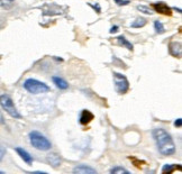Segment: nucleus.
<instances>
[{
	"label": "nucleus",
	"mask_w": 182,
	"mask_h": 174,
	"mask_svg": "<svg viewBox=\"0 0 182 174\" xmlns=\"http://www.w3.org/2000/svg\"><path fill=\"white\" fill-rule=\"evenodd\" d=\"M152 134L161 154L169 156L175 153V145L173 143V139L171 135L166 133L163 128H156L153 130Z\"/></svg>",
	"instance_id": "nucleus-1"
},
{
	"label": "nucleus",
	"mask_w": 182,
	"mask_h": 174,
	"mask_svg": "<svg viewBox=\"0 0 182 174\" xmlns=\"http://www.w3.org/2000/svg\"><path fill=\"white\" fill-rule=\"evenodd\" d=\"M29 140L33 147H35L38 151H48L52 147L51 142L37 130H33L29 133Z\"/></svg>",
	"instance_id": "nucleus-2"
},
{
	"label": "nucleus",
	"mask_w": 182,
	"mask_h": 174,
	"mask_svg": "<svg viewBox=\"0 0 182 174\" xmlns=\"http://www.w3.org/2000/svg\"><path fill=\"white\" fill-rule=\"evenodd\" d=\"M24 88L33 93V95H38V93H45V92H48L51 90V88L44 83V82H41L36 79H27L25 82H24Z\"/></svg>",
	"instance_id": "nucleus-3"
},
{
	"label": "nucleus",
	"mask_w": 182,
	"mask_h": 174,
	"mask_svg": "<svg viewBox=\"0 0 182 174\" xmlns=\"http://www.w3.org/2000/svg\"><path fill=\"white\" fill-rule=\"evenodd\" d=\"M0 106L2 107V109L11 117L14 118H21L20 114L18 112L17 108L15 107V103L13 101V99L9 97L8 95H1L0 96Z\"/></svg>",
	"instance_id": "nucleus-4"
},
{
	"label": "nucleus",
	"mask_w": 182,
	"mask_h": 174,
	"mask_svg": "<svg viewBox=\"0 0 182 174\" xmlns=\"http://www.w3.org/2000/svg\"><path fill=\"white\" fill-rule=\"evenodd\" d=\"M114 82H115V89L119 95H125L129 89V82H128L127 77L124 74L114 73Z\"/></svg>",
	"instance_id": "nucleus-5"
},
{
	"label": "nucleus",
	"mask_w": 182,
	"mask_h": 174,
	"mask_svg": "<svg viewBox=\"0 0 182 174\" xmlns=\"http://www.w3.org/2000/svg\"><path fill=\"white\" fill-rule=\"evenodd\" d=\"M152 7L154 8V10L156 13H160L162 15H166V16H171L172 15V9L164 2H156V3H153Z\"/></svg>",
	"instance_id": "nucleus-6"
},
{
	"label": "nucleus",
	"mask_w": 182,
	"mask_h": 174,
	"mask_svg": "<svg viewBox=\"0 0 182 174\" xmlns=\"http://www.w3.org/2000/svg\"><path fill=\"white\" fill-rule=\"evenodd\" d=\"M169 52L172 56L180 58L182 54V46L180 42H171L169 45Z\"/></svg>",
	"instance_id": "nucleus-7"
},
{
	"label": "nucleus",
	"mask_w": 182,
	"mask_h": 174,
	"mask_svg": "<svg viewBox=\"0 0 182 174\" xmlns=\"http://www.w3.org/2000/svg\"><path fill=\"white\" fill-rule=\"evenodd\" d=\"M73 173L75 174H96L97 171L94 169H92L88 165H84V164H81V165H78L73 169Z\"/></svg>",
	"instance_id": "nucleus-8"
},
{
	"label": "nucleus",
	"mask_w": 182,
	"mask_h": 174,
	"mask_svg": "<svg viewBox=\"0 0 182 174\" xmlns=\"http://www.w3.org/2000/svg\"><path fill=\"white\" fill-rule=\"evenodd\" d=\"M15 151H16V152L18 153L19 156L24 159L25 163H27L28 165H32V163H33V157H32V155L29 154L27 151H25V150L21 148V147H16Z\"/></svg>",
	"instance_id": "nucleus-9"
},
{
	"label": "nucleus",
	"mask_w": 182,
	"mask_h": 174,
	"mask_svg": "<svg viewBox=\"0 0 182 174\" xmlns=\"http://www.w3.org/2000/svg\"><path fill=\"white\" fill-rule=\"evenodd\" d=\"M93 114L89 111V110H87V109H83L82 111H81V115H80V118H79V120H80V124L81 125H87V124H89L91 120L93 119Z\"/></svg>",
	"instance_id": "nucleus-10"
},
{
	"label": "nucleus",
	"mask_w": 182,
	"mask_h": 174,
	"mask_svg": "<svg viewBox=\"0 0 182 174\" xmlns=\"http://www.w3.org/2000/svg\"><path fill=\"white\" fill-rule=\"evenodd\" d=\"M52 81L54 82V84L58 88V89H61V90H66L68 88H69V84H68V82L64 80V79H62V77H52Z\"/></svg>",
	"instance_id": "nucleus-11"
},
{
	"label": "nucleus",
	"mask_w": 182,
	"mask_h": 174,
	"mask_svg": "<svg viewBox=\"0 0 182 174\" xmlns=\"http://www.w3.org/2000/svg\"><path fill=\"white\" fill-rule=\"evenodd\" d=\"M46 159H47V162L52 165V166H58L60 164H61V157H60V155H57L56 153H52V154L47 155V157H46Z\"/></svg>",
	"instance_id": "nucleus-12"
},
{
	"label": "nucleus",
	"mask_w": 182,
	"mask_h": 174,
	"mask_svg": "<svg viewBox=\"0 0 182 174\" xmlns=\"http://www.w3.org/2000/svg\"><path fill=\"white\" fill-rule=\"evenodd\" d=\"M117 40H118V43L120 44V45H123V46H125L127 50H129V51H133V48H134V46H133V44L129 42V40H127V39L125 38V36H119L118 38H117Z\"/></svg>",
	"instance_id": "nucleus-13"
},
{
	"label": "nucleus",
	"mask_w": 182,
	"mask_h": 174,
	"mask_svg": "<svg viewBox=\"0 0 182 174\" xmlns=\"http://www.w3.org/2000/svg\"><path fill=\"white\" fill-rule=\"evenodd\" d=\"M146 22H147V20H146L145 18L139 17V18H137L135 21H133V22L130 24V27H133V28H141V27H144V26H145Z\"/></svg>",
	"instance_id": "nucleus-14"
},
{
	"label": "nucleus",
	"mask_w": 182,
	"mask_h": 174,
	"mask_svg": "<svg viewBox=\"0 0 182 174\" xmlns=\"http://www.w3.org/2000/svg\"><path fill=\"white\" fill-rule=\"evenodd\" d=\"M110 173L111 174H129V171L122 167V166H116L114 169L110 170Z\"/></svg>",
	"instance_id": "nucleus-15"
},
{
	"label": "nucleus",
	"mask_w": 182,
	"mask_h": 174,
	"mask_svg": "<svg viewBox=\"0 0 182 174\" xmlns=\"http://www.w3.org/2000/svg\"><path fill=\"white\" fill-rule=\"evenodd\" d=\"M154 28H155V32H156L157 34H163L164 32H165V28H164L163 24H162L161 21H159V20H155V21H154Z\"/></svg>",
	"instance_id": "nucleus-16"
},
{
	"label": "nucleus",
	"mask_w": 182,
	"mask_h": 174,
	"mask_svg": "<svg viewBox=\"0 0 182 174\" xmlns=\"http://www.w3.org/2000/svg\"><path fill=\"white\" fill-rule=\"evenodd\" d=\"M177 169V165H174V164H172V165H170V164H166V165H164L163 167H162V172L163 173H171V172H173L174 170Z\"/></svg>",
	"instance_id": "nucleus-17"
},
{
	"label": "nucleus",
	"mask_w": 182,
	"mask_h": 174,
	"mask_svg": "<svg viewBox=\"0 0 182 174\" xmlns=\"http://www.w3.org/2000/svg\"><path fill=\"white\" fill-rule=\"evenodd\" d=\"M137 9H138L141 13L146 14V15H152V14H153V11H152L148 7H146V6H137Z\"/></svg>",
	"instance_id": "nucleus-18"
},
{
	"label": "nucleus",
	"mask_w": 182,
	"mask_h": 174,
	"mask_svg": "<svg viewBox=\"0 0 182 174\" xmlns=\"http://www.w3.org/2000/svg\"><path fill=\"white\" fill-rule=\"evenodd\" d=\"M129 158H130V161L135 164V166H136V167H138V169H141V167H142V165H139V164H143L144 162H141L139 159H137V158H135V157H129Z\"/></svg>",
	"instance_id": "nucleus-19"
},
{
	"label": "nucleus",
	"mask_w": 182,
	"mask_h": 174,
	"mask_svg": "<svg viewBox=\"0 0 182 174\" xmlns=\"http://www.w3.org/2000/svg\"><path fill=\"white\" fill-rule=\"evenodd\" d=\"M89 6H90L91 8H93L96 11H97V14H100L101 13V8H100V5L99 3H96V5H93V3H88Z\"/></svg>",
	"instance_id": "nucleus-20"
},
{
	"label": "nucleus",
	"mask_w": 182,
	"mask_h": 174,
	"mask_svg": "<svg viewBox=\"0 0 182 174\" xmlns=\"http://www.w3.org/2000/svg\"><path fill=\"white\" fill-rule=\"evenodd\" d=\"M115 2H116L117 5H119V6H125V5H128V3H129L128 0H115Z\"/></svg>",
	"instance_id": "nucleus-21"
},
{
	"label": "nucleus",
	"mask_w": 182,
	"mask_h": 174,
	"mask_svg": "<svg viewBox=\"0 0 182 174\" xmlns=\"http://www.w3.org/2000/svg\"><path fill=\"white\" fill-rule=\"evenodd\" d=\"M118 29H119V27H118L117 25H115V26H112V27L110 28L109 33H110V34H114V33H117V32H118Z\"/></svg>",
	"instance_id": "nucleus-22"
},
{
	"label": "nucleus",
	"mask_w": 182,
	"mask_h": 174,
	"mask_svg": "<svg viewBox=\"0 0 182 174\" xmlns=\"http://www.w3.org/2000/svg\"><path fill=\"white\" fill-rule=\"evenodd\" d=\"M174 125H175L177 127H181V125H182L181 119H180V118H179V119H177V120H175V122H174Z\"/></svg>",
	"instance_id": "nucleus-23"
},
{
	"label": "nucleus",
	"mask_w": 182,
	"mask_h": 174,
	"mask_svg": "<svg viewBox=\"0 0 182 174\" xmlns=\"http://www.w3.org/2000/svg\"><path fill=\"white\" fill-rule=\"evenodd\" d=\"M3 154H5V150L0 146V161L2 159V157H3Z\"/></svg>",
	"instance_id": "nucleus-24"
},
{
	"label": "nucleus",
	"mask_w": 182,
	"mask_h": 174,
	"mask_svg": "<svg viewBox=\"0 0 182 174\" xmlns=\"http://www.w3.org/2000/svg\"><path fill=\"white\" fill-rule=\"evenodd\" d=\"M0 7H3V8H8L6 5H5V2L2 1V0H0Z\"/></svg>",
	"instance_id": "nucleus-25"
},
{
	"label": "nucleus",
	"mask_w": 182,
	"mask_h": 174,
	"mask_svg": "<svg viewBox=\"0 0 182 174\" xmlns=\"http://www.w3.org/2000/svg\"><path fill=\"white\" fill-rule=\"evenodd\" d=\"M174 10H177L178 13H181V9H179V8H178V9H177V8H174Z\"/></svg>",
	"instance_id": "nucleus-26"
},
{
	"label": "nucleus",
	"mask_w": 182,
	"mask_h": 174,
	"mask_svg": "<svg viewBox=\"0 0 182 174\" xmlns=\"http://www.w3.org/2000/svg\"><path fill=\"white\" fill-rule=\"evenodd\" d=\"M8 1H14V0H8Z\"/></svg>",
	"instance_id": "nucleus-27"
},
{
	"label": "nucleus",
	"mask_w": 182,
	"mask_h": 174,
	"mask_svg": "<svg viewBox=\"0 0 182 174\" xmlns=\"http://www.w3.org/2000/svg\"><path fill=\"white\" fill-rule=\"evenodd\" d=\"M0 173H1V172H0Z\"/></svg>",
	"instance_id": "nucleus-28"
}]
</instances>
